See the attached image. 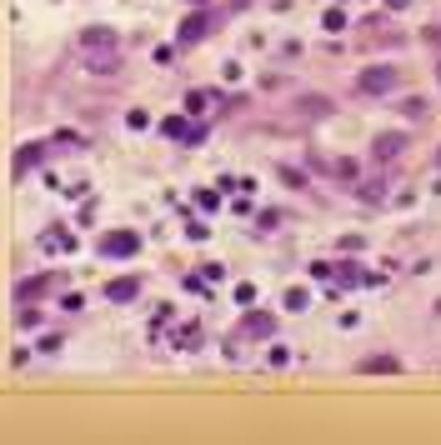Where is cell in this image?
<instances>
[{
    "label": "cell",
    "instance_id": "obj_9",
    "mask_svg": "<svg viewBox=\"0 0 441 445\" xmlns=\"http://www.w3.org/2000/svg\"><path fill=\"white\" fill-rule=\"evenodd\" d=\"M402 145H406L402 135H381V140H376V155H381V160H391L396 151H402Z\"/></svg>",
    "mask_w": 441,
    "mask_h": 445
},
{
    "label": "cell",
    "instance_id": "obj_1",
    "mask_svg": "<svg viewBox=\"0 0 441 445\" xmlns=\"http://www.w3.org/2000/svg\"><path fill=\"white\" fill-rule=\"evenodd\" d=\"M396 66H371V70H361L356 75V91L361 95H386V91H396Z\"/></svg>",
    "mask_w": 441,
    "mask_h": 445
},
{
    "label": "cell",
    "instance_id": "obj_7",
    "mask_svg": "<svg viewBox=\"0 0 441 445\" xmlns=\"http://www.w3.org/2000/svg\"><path fill=\"white\" fill-rule=\"evenodd\" d=\"M206 30H211V15H191V20L181 26V46H196Z\"/></svg>",
    "mask_w": 441,
    "mask_h": 445
},
{
    "label": "cell",
    "instance_id": "obj_8",
    "mask_svg": "<svg viewBox=\"0 0 441 445\" xmlns=\"http://www.w3.org/2000/svg\"><path fill=\"white\" fill-rule=\"evenodd\" d=\"M136 290H141L136 281H111V285H106V295H111V301H116V305H120V301H131V295H136Z\"/></svg>",
    "mask_w": 441,
    "mask_h": 445
},
{
    "label": "cell",
    "instance_id": "obj_4",
    "mask_svg": "<svg viewBox=\"0 0 441 445\" xmlns=\"http://www.w3.org/2000/svg\"><path fill=\"white\" fill-rule=\"evenodd\" d=\"M271 330H276V321H271V315H246L241 330H236V341H266Z\"/></svg>",
    "mask_w": 441,
    "mask_h": 445
},
{
    "label": "cell",
    "instance_id": "obj_3",
    "mask_svg": "<svg viewBox=\"0 0 441 445\" xmlns=\"http://www.w3.org/2000/svg\"><path fill=\"white\" fill-rule=\"evenodd\" d=\"M136 230H111V236H100V256H136Z\"/></svg>",
    "mask_w": 441,
    "mask_h": 445
},
{
    "label": "cell",
    "instance_id": "obj_13",
    "mask_svg": "<svg viewBox=\"0 0 441 445\" xmlns=\"http://www.w3.org/2000/svg\"><path fill=\"white\" fill-rule=\"evenodd\" d=\"M361 370H396V360H386V355H376V360H361Z\"/></svg>",
    "mask_w": 441,
    "mask_h": 445
},
{
    "label": "cell",
    "instance_id": "obj_12",
    "mask_svg": "<svg viewBox=\"0 0 441 445\" xmlns=\"http://www.w3.org/2000/svg\"><path fill=\"white\" fill-rule=\"evenodd\" d=\"M40 160V145H26V151L15 155V171H30V165Z\"/></svg>",
    "mask_w": 441,
    "mask_h": 445
},
{
    "label": "cell",
    "instance_id": "obj_6",
    "mask_svg": "<svg viewBox=\"0 0 441 445\" xmlns=\"http://www.w3.org/2000/svg\"><path fill=\"white\" fill-rule=\"evenodd\" d=\"M91 60H86V66L96 70V75H111L116 66H120V50H86Z\"/></svg>",
    "mask_w": 441,
    "mask_h": 445
},
{
    "label": "cell",
    "instance_id": "obj_11",
    "mask_svg": "<svg viewBox=\"0 0 441 445\" xmlns=\"http://www.w3.org/2000/svg\"><path fill=\"white\" fill-rule=\"evenodd\" d=\"M211 100H216L211 91H191V95H186V111H191V115H201V111H206Z\"/></svg>",
    "mask_w": 441,
    "mask_h": 445
},
{
    "label": "cell",
    "instance_id": "obj_2",
    "mask_svg": "<svg viewBox=\"0 0 441 445\" xmlns=\"http://www.w3.org/2000/svg\"><path fill=\"white\" fill-rule=\"evenodd\" d=\"M80 50H120V35L111 26H91L80 30Z\"/></svg>",
    "mask_w": 441,
    "mask_h": 445
},
{
    "label": "cell",
    "instance_id": "obj_10",
    "mask_svg": "<svg viewBox=\"0 0 441 445\" xmlns=\"http://www.w3.org/2000/svg\"><path fill=\"white\" fill-rule=\"evenodd\" d=\"M46 290H51V281L40 275V281H26V285L15 290V295H20V301H35V295H46Z\"/></svg>",
    "mask_w": 441,
    "mask_h": 445
},
{
    "label": "cell",
    "instance_id": "obj_5",
    "mask_svg": "<svg viewBox=\"0 0 441 445\" xmlns=\"http://www.w3.org/2000/svg\"><path fill=\"white\" fill-rule=\"evenodd\" d=\"M161 131H165V135H171V140H186V145H196V140L206 135V131H201V125H186L181 115H171V120H161Z\"/></svg>",
    "mask_w": 441,
    "mask_h": 445
}]
</instances>
